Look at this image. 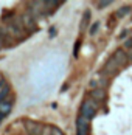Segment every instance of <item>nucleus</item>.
<instances>
[{
  "mask_svg": "<svg viewBox=\"0 0 132 135\" xmlns=\"http://www.w3.org/2000/svg\"><path fill=\"white\" fill-rule=\"evenodd\" d=\"M98 28H100V22H95L92 27H90V34H95L98 31Z\"/></svg>",
  "mask_w": 132,
  "mask_h": 135,
  "instance_id": "11",
  "label": "nucleus"
},
{
  "mask_svg": "<svg viewBox=\"0 0 132 135\" xmlns=\"http://www.w3.org/2000/svg\"><path fill=\"white\" fill-rule=\"evenodd\" d=\"M25 129L30 135H42V132H44V126L36 121H31V120L25 121Z\"/></svg>",
  "mask_w": 132,
  "mask_h": 135,
  "instance_id": "2",
  "label": "nucleus"
},
{
  "mask_svg": "<svg viewBox=\"0 0 132 135\" xmlns=\"http://www.w3.org/2000/svg\"><path fill=\"white\" fill-rule=\"evenodd\" d=\"M11 106H13V103H8V99H5V101L0 103V118L5 117V115H8L11 112Z\"/></svg>",
  "mask_w": 132,
  "mask_h": 135,
  "instance_id": "8",
  "label": "nucleus"
},
{
  "mask_svg": "<svg viewBox=\"0 0 132 135\" xmlns=\"http://www.w3.org/2000/svg\"><path fill=\"white\" fill-rule=\"evenodd\" d=\"M76 129H78V135H89V129H90V120L79 117L76 121Z\"/></svg>",
  "mask_w": 132,
  "mask_h": 135,
  "instance_id": "3",
  "label": "nucleus"
},
{
  "mask_svg": "<svg viewBox=\"0 0 132 135\" xmlns=\"http://www.w3.org/2000/svg\"><path fill=\"white\" fill-rule=\"evenodd\" d=\"M131 39H132V37H131Z\"/></svg>",
  "mask_w": 132,
  "mask_h": 135,
  "instance_id": "18",
  "label": "nucleus"
},
{
  "mask_svg": "<svg viewBox=\"0 0 132 135\" xmlns=\"http://www.w3.org/2000/svg\"><path fill=\"white\" fill-rule=\"evenodd\" d=\"M22 25L26 28V30H36L37 25H36V20H34V17L31 16V14H25L23 17H22Z\"/></svg>",
  "mask_w": 132,
  "mask_h": 135,
  "instance_id": "5",
  "label": "nucleus"
},
{
  "mask_svg": "<svg viewBox=\"0 0 132 135\" xmlns=\"http://www.w3.org/2000/svg\"><path fill=\"white\" fill-rule=\"evenodd\" d=\"M110 3H112L110 0H103V2H98V6H100V8H106V6H109Z\"/></svg>",
  "mask_w": 132,
  "mask_h": 135,
  "instance_id": "12",
  "label": "nucleus"
},
{
  "mask_svg": "<svg viewBox=\"0 0 132 135\" xmlns=\"http://www.w3.org/2000/svg\"><path fill=\"white\" fill-rule=\"evenodd\" d=\"M3 84V76H2V73H0V85Z\"/></svg>",
  "mask_w": 132,
  "mask_h": 135,
  "instance_id": "17",
  "label": "nucleus"
},
{
  "mask_svg": "<svg viewBox=\"0 0 132 135\" xmlns=\"http://www.w3.org/2000/svg\"><path fill=\"white\" fill-rule=\"evenodd\" d=\"M79 45H81V42H76V44H75V50H73V54H75V56H78V51H79Z\"/></svg>",
  "mask_w": 132,
  "mask_h": 135,
  "instance_id": "14",
  "label": "nucleus"
},
{
  "mask_svg": "<svg viewBox=\"0 0 132 135\" xmlns=\"http://www.w3.org/2000/svg\"><path fill=\"white\" fill-rule=\"evenodd\" d=\"M89 20H90V11H86L84 13V17H82V22H81V30H84V28L87 27Z\"/></svg>",
  "mask_w": 132,
  "mask_h": 135,
  "instance_id": "9",
  "label": "nucleus"
},
{
  "mask_svg": "<svg viewBox=\"0 0 132 135\" xmlns=\"http://www.w3.org/2000/svg\"><path fill=\"white\" fill-rule=\"evenodd\" d=\"M42 135H51V127H44V132H42Z\"/></svg>",
  "mask_w": 132,
  "mask_h": 135,
  "instance_id": "15",
  "label": "nucleus"
},
{
  "mask_svg": "<svg viewBox=\"0 0 132 135\" xmlns=\"http://www.w3.org/2000/svg\"><path fill=\"white\" fill-rule=\"evenodd\" d=\"M51 135H64V134H62L61 129H58V127H51Z\"/></svg>",
  "mask_w": 132,
  "mask_h": 135,
  "instance_id": "13",
  "label": "nucleus"
},
{
  "mask_svg": "<svg viewBox=\"0 0 132 135\" xmlns=\"http://www.w3.org/2000/svg\"><path fill=\"white\" fill-rule=\"evenodd\" d=\"M112 57H114V59L118 62L120 67H121V65L126 62V59H128V54H126V51H124L123 48H120V50H117V51L114 53V56H112Z\"/></svg>",
  "mask_w": 132,
  "mask_h": 135,
  "instance_id": "7",
  "label": "nucleus"
},
{
  "mask_svg": "<svg viewBox=\"0 0 132 135\" xmlns=\"http://www.w3.org/2000/svg\"><path fill=\"white\" fill-rule=\"evenodd\" d=\"M3 39H5V34H3V33H2V31H0V45H2V44H3Z\"/></svg>",
  "mask_w": 132,
  "mask_h": 135,
  "instance_id": "16",
  "label": "nucleus"
},
{
  "mask_svg": "<svg viewBox=\"0 0 132 135\" xmlns=\"http://www.w3.org/2000/svg\"><path fill=\"white\" fill-rule=\"evenodd\" d=\"M90 99H93L95 103H101L106 99V92L104 89H95L90 92Z\"/></svg>",
  "mask_w": 132,
  "mask_h": 135,
  "instance_id": "6",
  "label": "nucleus"
},
{
  "mask_svg": "<svg viewBox=\"0 0 132 135\" xmlns=\"http://www.w3.org/2000/svg\"><path fill=\"white\" fill-rule=\"evenodd\" d=\"M118 68H120V64L114 59V57H110V59L104 64V67H103V75H114Z\"/></svg>",
  "mask_w": 132,
  "mask_h": 135,
  "instance_id": "4",
  "label": "nucleus"
},
{
  "mask_svg": "<svg viewBox=\"0 0 132 135\" xmlns=\"http://www.w3.org/2000/svg\"><path fill=\"white\" fill-rule=\"evenodd\" d=\"M95 113H96V103L90 98L86 99L82 103V106H81V117H84L87 120H92L95 117Z\"/></svg>",
  "mask_w": 132,
  "mask_h": 135,
  "instance_id": "1",
  "label": "nucleus"
},
{
  "mask_svg": "<svg viewBox=\"0 0 132 135\" xmlns=\"http://www.w3.org/2000/svg\"><path fill=\"white\" fill-rule=\"evenodd\" d=\"M129 11H131L129 6H123V8H120L118 11H117V17H123V16H126Z\"/></svg>",
  "mask_w": 132,
  "mask_h": 135,
  "instance_id": "10",
  "label": "nucleus"
}]
</instances>
